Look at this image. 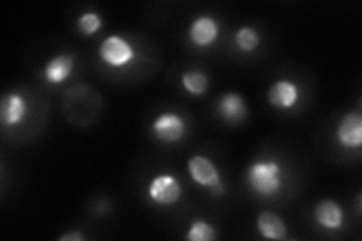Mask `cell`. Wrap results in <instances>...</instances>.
I'll return each mask as SVG.
<instances>
[{"label":"cell","mask_w":362,"mask_h":241,"mask_svg":"<svg viewBox=\"0 0 362 241\" xmlns=\"http://www.w3.org/2000/svg\"><path fill=\"white\" fill-rule=\"evenodd\" d=\"M247 186L262 198H272L284 186V169L278 160H257L246 172Z\"/></svg>","instance_id":"1"},{"label":"cell","mask_w":362,"mask_h":241,"mask_svg":"<svg viewBox=\"0 0 362 241\" xmlns=\"http://www.w3.org/2000/svg\"><path fill=\"white\" fill-rule=\"evenodd\" d=\"M98 57L110 68H122L136 59V50L124 37L110 35L101 41Z\"/></svg>","instance_id":"2"},{"label":"cell","mask_w":362,"mask_h":241,"mask_svg":"<svg viewBox=\"0 0 362 241\" xmlns=\"http://www.w3.org/2000/svg\"><path fill=\"white\" fill-rule=\"evenodd\" d=\"M151 131L158 142L177 143L186 136L187 124L175 112H163L151 124Z\"/></svg>","instance_id":"3"},{"label":"cell","mask_w":362,"mask_h":241,"mask_svg":"<svg viewBox=\"0 0 362 241\" xmlns=\"http://www.w3.org/2000/svg\"><path fill=\"white\" fill-rule=\"evenodd\" d=\"M148 198L162 206L177 204L183 196V187L180 181L171 174H160L154 177L148 184Z\"/></svg>","instance_id":"4"},{"label":"cell","mask_w":362,"mask_h":241,"mask_svg":"<svg viewBox=\"0 0 362 241\" xmlns=\"http://www.w3.org/2000/svg\"><path fill=\"white\" fill-rule=\"evenodd\" d=\"M187 170L192 181L201 187H207L211 190L214 186L222 182L221 170L213 163V160L206 155H192L187 162Z\"/></svg>","instance_id":"5"},{"label":"cell","mask_w":362,"mask_h":241,"mask_svg":"<svg viewBox=\"0 0 362 241\" xmlns=\"http://www.w3.org/2000/svg\"><path fill=\"white\" fill-rule=\"evenodd\" d=\"M300 98L299 86L288 78L276 80L272 83L267 93V101L270 106H274L278 110H290L298 105Z\"/></svg>","instance_id":"6"},{"label":"cell","mask_w":362,"mask_h":241,"mask_svg":"<svg viewBox=\"0 0 362 241\" xmlns=\"http://www.w3.org/2000/svg\"><path fill=\"white\" fill-rule=\"evenodd\" d=\"M221 33V26L210 16H199L190 23L189 28V40L197 47H210L218 41Z\"/></svg>","instance_id":"7"},{"label":"cell","mask_w":362,"mask_h":241,"mask_svg":"<svg viewBox=\"0 0 362 241\" xmlns=\"http://www.w3.org/2000/svg\"><path fill=\"white\" fill-rule=\"evenodd\" d=\"M337 139L343 148L359 149L362 145V117L359 112H349L337 127Z\"/></svg>","instance_id":"8"},{"label":"cell","mask_w":362,"mask_h":241,"mask_svg":"<svg viewBox=\"0 0 362 241\" xmlns=\"http://www.w3.org/2000/svg\"><path fill=\"white\" fill-rule=\"evenodd\" d=\"M28 101L18 93L4 95L0 102V121L5 127H17L28 117Z\"/></svg>","instance_id":"9"},{"label":"cell","mask_w":362,"mask_h":241,"mask_svg":"<svg viewBox=\"0 0 362 241\" xmlns=\"http://www.w3.org/2000/svg\"><path fill=\"white\" fill-rule=\"evenodd\" d=\"M314 221L323 229L338 231L344 223V211L341 205L332 199H323L314 206Z\"/></svg>","instance_id":"10"},{"label":"cell","mask_w":362,"mask_h":241,"mask_svg":"<svg viewBox=\"0 0 362 241\" xmlns=\"http://www.w3.org/2000/svg\"><path fill=\"white\" fill-rule=\"evenodd\" d=\"M74 66H76L74 56L66 54V53L56 54L47 64H45L42 76L47 83L59 85V83H64L65 80L73 74Z\"/></svg>","instance_id":"11"},{"label":"cell","mask_w":362,"mask_h":241,"mask_svg":"<svg viewBox=\"0 0 362 241\" xmlns=\"http://www.w3.org/2000/svg\"><path fill=\"white\" fill-rule=\"evenodd\" d=\"M219 117L226 122H242L247 117L245 98L237 93H226L218 101Z\"/></svg>","instance_id":"12"},{"label":"cell","mask_w":362,"mask_h":241,"mask_svg":"<svg viewBox=\"0 0 362 241\" xmlns=\"http://www.w3.org/2000/svg\"><path fill=\"white\" fill-rule=\"evenodd\" d=\"M257 231L266 240H286L287 225L274 211H262L257 217Z\"/></svg>","instance_id":"13"},{"label":"cell","mask_w":362,"mask_h":241,"mask_svg":"<svg viewBox=\"0 0 362 241\" xmlns=\"http://www.w3.org/2000/svg\"><path fill=\"white\" fill-rule=\"evenodd\" d=\"M181 85H183L186 93L192 97H201L209 89V77L198 70L186 71L181 76Z\"/></svg>","instance_id":"14"},{"label":"cell","mask_w":362,"mask_h":241,"mask_svg":"<svg viewBox=\"0 0 362 241\" xmlns=\"http://www.w3.org/2000/svg\"><path fill=\"white\" fill-rule=\"evenodd\" d=\"M259 42H262V37L255 28L243 26L235 32L234 35V44L242 53H252L258 49Z\"/></svg>","instance_id":"15"},{"label":"cell","mask_w":362,"mask_h":241,"mask_svg":"<svg viewBox=\"0 0 362 241\" xmlns=\"http://www.w3.org/2000/svg\"><path fill=\"white\" fill-rule=\"evenodd\" d=\"M186 238L189 241H213L216 238V229L206 221H194L190 223Z\"/></svg>","instance_id":"16"},{"label":"cell","mask_w":362,"mask_h":241,"mask_svg":"<svg viewBox=\"0 0 362 241\" xmlns=\"http://www.w3.org/2000/svg\"><path fill=\"white\" fill-rule=\"evenodd\" d=\"M103 26V20L97 13H85L77 20V29L83 37H93Z\"/></svg>","instance_id":"17"},{"label":"cell","mask_w":362,"mask_h":241,"mask_svg":"<svg viewBox=\"0 0 362 241\" xmlns=\"http://www.w3.org/2000/svg\"><path fill=\"white\" fill-rule=\"evenodd\" d=\"M85 237L81 233H70L59 237V241H83Z\"/></svg>","instance_id":"18"}]
</instances>
